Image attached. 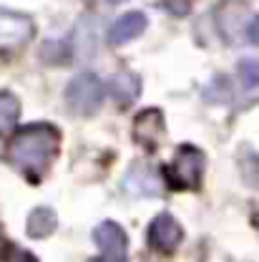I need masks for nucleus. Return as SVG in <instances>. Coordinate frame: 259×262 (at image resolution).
I'll return each instance as SVG.
<instances>
[{"mask_svg": "<svg viewBox=\"0 0 259 262\" xmlns=\"http://www.w3.org/2000/svg\"><path fill=\"white\" fill-rule=\"evenodd\" d=\"M61 146V131L51 124H31L13 134L5 146V162L15 166L26 179L40 182L56 159Z\"/></svg>", "mask_w": 259, "mask_h": 262, "instance_id": "1", "label": "nucleus"}, {"mask_svg": "<svg viewBox=\"0 0 259 262\" xmlns=\"http://www.w3.org/2000/svg\"><path fill=\"white\" fill-rule=\"evenodd\" d=\"M204 166H206V159H204L201 149L184 144V146H179V151L174 154L171 164H169V166H163L166 184H169V187H174V189L194 192V189L201 187Z\"/></svg>", "mask_w": 259, "mask_h": 262, "instance_id": "2", "label": "nucleus"}, {"mask_svg": "<svg viewBox=\"0 0 259 262\" xmlns=\"http://www.w3.org/2000/svg\"><path fill=\"white\" fill-rule=\"evenodd\" d=\"M65 103L73 114L78 116H91L96 114L103 103V83L96 73L83 71L78 76H73L65 86Z\"/></svg>", "mask_w": 259, "mask_h": 262, "instance_id": "3", "label": "nucleus"}, {"mask_svg": "<svg viewBox=\"0 0 259 262\" xmlns=\"http://www.w3.org/2000/svg\"><path fill=\"white\" fill-rule=\"evenodd\" d=\"M33 31H35L33 18L23 15V13H15V10L0 8V51L3 53L23 48L33 38Z\"/></svg>", "mask_w": 259, "mask_h": 262, "instance_id": "4", "label": "nucleus"}, {"mask_svg": "<svg viewBox=\"0 0 259 262\" xmlns=\"http://www.w3.org/2000/svg\"><path fill=\"white\" fill-rule=\"evenodd\" d=\"M93 239H96L98 250H101L98 260L124 262L129 257V237H126V232H124V227L119 222H111V220L101 222L93 229Z\"/></svg>", "mask_w": 259, "mask_h": 262, "instance_id": "5", "label": "nucleus"}, {"mask_svg": "<svg viewBox=\"0 0 259 262\" xmlns=\"http://www.w3.org/2000/svg\"><path fill=\"white\" fill-rule=\"evenodd\" d=\"M181 239H184V229L169 212H161L149 225V245L161 255H171L181 245Z\"/></svg>", "mask_w": 259, "mask_h": 262, "instance_id": "6", "label": "nucleus"}, {"mask_svg": "<svg viewBox=\"0 0 259 262\" xmlns=\"http://www.w3.org/2000/svg\"><path fill=\"white\" fill-rule=\"evenodd\" d=\"M124 187L129 189V194L136 196H159L163 192L161 177L156 174V169H151L149 164L144 162H136L129 169Z\"/></svg>", "mask_w": 259, "mask_h": 262, "instance_id": "7", "label": "nucleus"}, {"mask_svg": "<svg viewBox=\"0 0 259 262\" xmlns=\"http://www.w3.org/2000/svg\"><path fill=\"white\" fill-rule=\"evenodd\" d=\"M163 116L159 108H146L133 119V139L146 146V149H156L163 139Z\"/></svg>", "mask_w": 259, "mask_h": 262, "instance_id": "8", "label": "nucleus"}, {"mask_svg": "<svg viewBox=\"0 0 259 262\" xmlns=\"http://www.w3.org/2000/svg\"><path fill=\"white\" fill-rule=\"evenodd\" d=\"M146 28H149V18H146L141 10H131V13L121 15V18L111 26L108 40H111L113 46H124V43H129L133 38H138Z\"/></svg>", "mask_w": 259, "mask_h": 262, "instance_id": "9", "label": "nucleus"}, {"mask_svg": "<svg viewBox=\"0 0 259 262\" xmlns=\"http://www.w3.org/2000/svg\"><path fill=\"white\" fill-rule=\"evenodd\" d=\"M108 94L121 108H126L141 94V78L131 71H119L108 78Z\"/></svg>", "mask_w": 259, "mask_h": 262, "instance_id": "10", "label": "nucleus"}, {"mask_svg": "<svg viewBox=\"0 0 259 262\" xmlns=\"http://www.w3.org/2000/svg\"><path fill=\"white\" fill-rule=\"evenodd\" d=\"M56 225H58L56 212L48 209V207H38V209H33L31 217H28V234L35 237V239H43V237H48L56 229Z\"/></svg>", "mask_w": 259, "mask_h": 262, "instance_id": "11", "label": "nucleus"}, {"mask_svg": "<svg viewBox=\"0 0 259 262\" xmlns=\"http://www.w3.org/2000/svg\"><path fill=\"white\" fill-rule=\"evenodd\" d=\"M20 116V101L10 91H0V136H8L15 129Z\"/></svg>", "mask_w": 259, "mask_h": 262, "instance_id": "12", "label": "nucleus"}, {"mask_svg": "<svg viewBox=\"0 0 259 262\" xmlns=\"http://www.w3.org/2000/svg\"><path fill=\"white\" fill-rule=\"evenodd\" d=\"M237 73H239V81L247 91L259 89V61L257 58H242L237 66Z\"/></svg>", "mask_w": 259, "mask_h": 262, "instance_id": "13", "label": "nucleus"}, {"mask_svg": "<svg viewBox=\"0 0 259 262\" xmlns=\"http://www.w3.org/2000/svg\"><path fill=\"white\" fill-rule=\"evenodd\" d=\"M247 40H249L252 46H259V15L247 23Z\"/></svg>", "mask_w": 259, "mask_h": 262, "instance_id": "14", "label": "nucleus"}, {"mask_svg": "<svg viewBox=\"0 0 259 262\" xmlns=\"http://www.w3.org/2000/svg\"><path fill=\"white\" fill-rule=\"evenodd\" d=\"M108 5H121V3H126V0H106Z\"/></svg>", "mask_w": 259, "mask_h": 262, "instance_id": "15", "label": "nucleus"}]
</instances>
